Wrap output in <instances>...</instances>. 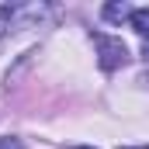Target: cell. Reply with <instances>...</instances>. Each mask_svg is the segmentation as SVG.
<instances>
[{
  "instance_id": "6da1fadb",
  "label": "cell",
  "mask_w": 149,
  "mask_h": 149,
  "mask_svg": "<svg viewBox=\"0 0 149 149\" xmlns=\"http://www.w3.org/2000/svg\"><path fill=\"white\" fill-rule=\"evenodd\" d=\"M90 38H94V45H97V63H101L104 73H114V70H121V66L128 63V45H125L121 38L101 35V31H94Z\"/></svg>"
},
{
  "instance_id": "ba28073f",
  "label": "cell",
  "mask_w": 149,
  "mask_h": 149,
  "mask_svg": "<svg viewBox=\"0 0 149 149\" xmlns=\"http://www.w3.org/2000/svg\"><path fill=\"white\" fill-rule=\"evenodd\" d=\"M76 149H94V146H76Z\"/></svg>"
},
{
  "instance_id": "7a4b0ae2",
  "label": "cell",
  "mask_w": 149,
  "mask_h": 149,
  "mask_svg": "<svg viewBox=\"0 0 149 149\" xmlns=\"http://www.w3.org/2000/svg\"><path fill=\"white\" fill-rule=\"evenodd\" d=\"M128 28H132V31H139L142 38H149V7H135V10H132Z\"/></svg>"
},
{
  "instance_id": "52a82bcc",
  "label": "cell",
  "mask_w": 149,
  "mask_h": 149,
  "mask_svg": "<svg viewBox=\"0 0 149 149\" xmlns=\"http://www.w3.org/2000/svg\"><path fill=\"white\" fill-rule=\"evenodd\" d=\"M118 149H149V146H118Z\"/></svg>"
},
{
  "instance_id": "8992f818",
  "label": "cell",
  "mask_w": 149,
  "mask_h": 149,
  "mask_svg": "<svg viewBox=\"0 0 149 149\" xmlns=\"http://www.w3.org/2000/svg\"><path fill=\"white\" fill-rule=\"evenodd\" d=\"M139 83H146V87H149V73H142V76H139Z\"/></svg>"
},
{
  "instance_id": "277c9868",
  "label": "cell",
  "mask_w": 149,
  "mask_h": 149,
  "mask_svg": "<svg viewBox=\"0 0 149 149\" xmlns=\"http://www.w3.org/2000/svg\"><path fill=\"white\" fill-rule=\"evenodd\" d=\"M0 149H24V142L17 135H7V139H0Z\"/></svg>"
},
{
  "instance_id": "5b68a950",
  "label": "cell",
  "mask_w": 149,
  "mask_h": 149,
  "mask_svg": "<svg viewBox=\"0 0 149 149\" xmlns=\"http://www.w3.org/2000/svg\"><path fill=\"white\" fill-rule=\"evenodd\" d=\"M142 59H146V63H149V42H146V45H142Z\"/></svg>"
},
{
  "instance_id": "3957f363",
  "label": "cell",
  "mask_w": 149,
  "mask_h": 149,
  "mask_svg": "<svg viewBox=\"0 0 149 149\" xmlns=\"http://www.w3.org/2000/svg\"><path fill=\"white\" fill-rule=\"evenodd\" d=\"M132 10H135V7H128V3H104V10H101V14H104L108 21H118V24H121V21H128V17H132Z\"/></svg>"
}]
</instances>
